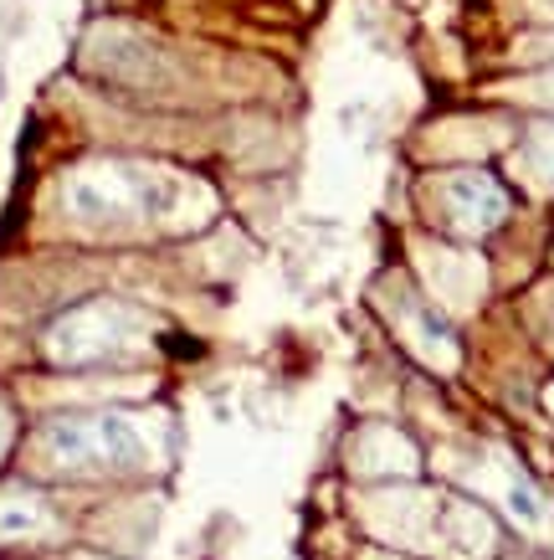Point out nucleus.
<instances>
[{
    "mask_svg": "<svg viewBox=\"0 0 554 560\" xmlns=\"http://www.w3.org/2000/svg\"><path fill=\"white\" fill-rule=\"evenodd\" d=\"M42 453L62 474H98L139 463V438L123 417H57L42 432Z\"/></svg>",
    "mask_w": 554,
    "mask_h": 560,
    "instance_id": "f257e3e1",
    "label": "nucleus"
},
{
    "mask_svg": "<svg viewBox=\"0 0 554 560\" xmlns=\"http://www.w3.org/2000/svg\"><path fill=\"white\" fill-rule=\"evenodd\" d=\"M123 324H129L123 308L87 304V308H78V314H68V319L51 324L47 350L57 365H93V360H108L118 345H123Z\"/></svg>",
    "mask_w": 554,
    "mask_h": 560,
    "instance_id": "f03ea898",
    "label": "nucleus"
},
{
    "mask_svg": "<svg viewBox=\"0 0 554 560\" xmlns=\"http://www.w3.org/2000/svg\"><path fill=\"white\" fill-rule=\"evenodd\" d=\"M447 206H452V221L462 232H493L508 217V190L493 175H478V171L452 175L447 180Z\"/></svg>",
    "mask_w": 554,
    "mask_h": 560,
    "instance_id": "7ed1b4c3",
    "label": "nucleus"
}]
</instances>
